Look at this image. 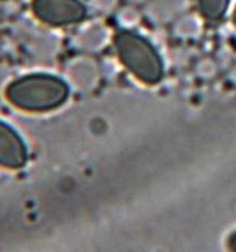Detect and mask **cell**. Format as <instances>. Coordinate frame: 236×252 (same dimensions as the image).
<instances>
[{"label": "cell", "instance_id": "1", "mask_svg": "<svg viewBox=\"0 0 236 252\" xmlns=\"http://www.w3.org/2000/svg\"><path fill=\"white\" fill-rule=\"evenodd\" d=\"M5 97L14 108L29 113H44L57 109L67 101L69 85L55 74L21 76L5 89Z\"/></svg>", "mask_w": 236, "mask_h": 252}, {"label": "cell", "instance_id": "8", "mask_svg": "<svg viewBox=\"0 0 236 252\" xmlns=\"http://www.w3.org/2000/svg\"><path fill=\"white\" fill-rule=\"evenodd\" d=\"M201 34V21L194 14H181L173 21V35L178 39H196Z\"/></svg>", "mask_w": 236, "mask_h": 252}, {"label": "cell", "instance_id": "13", "mask_svg": "<svg viewBox=\"0 0 236 252\" xmlns=\"http://www.w3.org/2000/svg\"><path fill=\"white\" fill-rule=\"evenodd\" d=\"M127 4H132V5H145L148 0H125Z\"/></svg>", "mask_w": 236, "mask_h": 252}, {"label": "cell", "instance_id": "10", "mask_svg": "<svg viewBox=\"0 0 236 252\" xmlns=\"http://www.w3.org/2000/svg\"><path fill=\"white\" fill-rule=\"evenodd\" d=\"M115 18H117V23L122 27L123 30H132L134 27L139 25L141 13H139L138 5L125 4V5H120V7L115 11Z\"/></svg>", "mask_w": 236, "mask_h": 252}, {"label": "cell", "instance_id": "11", "mask_svg": "<svg viewBox=\"0 0 236 252\" xmlns=\"http://www.w3.org/2000/svg\"><path fill=\"white\" fill-rule=\"evenodd\" d=\"M120 0H88V5L92 11L99 14H111L120 7Z\"/></svg>", "mask_w": 236, "mask_h": 252}, {"label": "cell", "instance_id": "5", "mask_svg": "<svg viewBox=\"0 0 236 252\" xmlns=\"http://www.w3.org/2000/svg\"><path fill=\"white\" fill-rule=\"evenodd\" d=\"M63 71H65L69 83L81 92H92L97 89L102 74L99 63L88 55H80V57L71 59L65 63Z\"/></svg>", "mask_w": 236, "mask_h": 252}, {"label": "cell", "instance_id": "4", "mask_svg": "<svg viewBox=\"0 0 236 252\" xmlns=\"http://www.w3.org/2000/svg\"><path fill=\"white\" fill-rule=\"evenodd\" d=\"M29 159L25 141L9 124L0 120V168L20 169Z\"/></svg>", "mask_w": 236, "mask_h": 252}, {"label": "cell", "instance_id": "2", "mask_svg": "<svg viewBox=\"0 0 236 252\" xmlns=\"http://www.w3.org/2000/svg\"><path fill=\"white\" fill-rule=\"evenodd\" d=\"M118 60L145 85H157L164 78V62L152 42L132 30H122L113 37Z\"/></svg>", "mask_w": 236, "mask_h": 252}, {"label": "cell", "instance_id": "14", "mask_svg": "<svg viewBox=\"0 0 236 252\" xmlns=\"http://www.w3.org/2000/svg\"><path fill=\"white\" fill-rule=\"evenodd\" d=\"M233 21H235V25H236V9H235V14H233Z\"/></svg>", "mask_w": 236, "mask_h": 252}, {"label": "cell", "instance_id": "7", "mask_svg": "<svg viewBox=\"0 0 236 252\" xmlns=\"http://www.w3.org/2000/svg\"><path fill=\"white\" fill-rule=\"evenodd\" d=\"M183 9L185 0H148L145 4V16L155 25H166L181 16Z\"/></svg>", "mask_w": 236, "mask_h": 252}, {"label": "cell", "instance_id": "6", "mask_svg": "<svg viewBox=\"0 0 236 252\" xmlns=\"http://www.w3.org/2000/svg\"><path fill=\"white\" fill-rule=\"evenodd\" d=\"M110 41V30L102 21H90L85 23L76 34L72 35L74 48L87 53H97L102 48H106Z\"/></svg>", "mask_w": 236, "mask_h": 252}, {"label": "cell", "instance_id": "9", "mask_svg": "<svg viewBox=\"0 0 236 252\" xmlns=\"http://www.w3.org/2000/svg\"><path fill=\"white\" fill-rule=\"evenodd\" d=\"M199 7V13L208 21H219L228 13L229 0H196Z\"/></svg>", "mask_w": 236, "mask_h": 252}, {"label": "cell", "instance_id": "12", "mask_svg": "<svg viewBox=\"0 0 236 252\" xmlns=\"http://www.w3.org/2000/svg\"><path fill=\"white\" fill-rule=\"evenodd\" d=\"M228 247L231 249V251H236V231L229 235V238H228Z\"/></svg>", "mask_w": 236, "mask_h": 252}, {"label": "cell", "instance_id": "3", "mask_svg": "<svg viewBox=\"0 0 236 252\" xmlns=\"http://www.w3.org/2000/svg\"><path fill=\"white\" fill-rule=\"evenodd\" d=\"M32 11L39 21L51 27L74 25L87 16V5L81 0H34Z\"/></svg>", "mask_w": 236, "mask_h": 252}]
</instances>
